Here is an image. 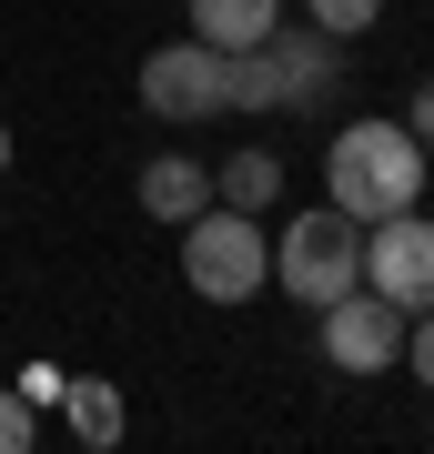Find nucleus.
<instances>
[{"label":"nucleus","mask_w":434,"mask_h":454,"mask_svg":"<svg viewBox=\"0 0 434 454\" xmlns=\"http://www.w3.org/2000/svg\"><path fill=\"white\" fill-rule=\"evenodd\" d=\"M323 202L354 212V223H384V212L424 202V142L404 121H343L334 152H323Z\"/></svg>","instance_id":"1"},{"label":"nucleus","mask_w":434,"mask_h":454,"mask_svg":"<svg viewBox=\"0 0 434 454\" xmlns=\"http://www.w3.org/2000/svg\"><path fill=\"white\" fill-rule=\"evenodd\" d=\"M343 61H334V31H263L233 51V112H313V101H334Z\"/></svg>","instance_id":"2"},{"label":"nucleus","mask_w":434,"mask_h":454,"mask_svg":"<svg viewBox=\"0 0 434 454\" xmlns=\"http://www.w3.org/2000/svg\"><path fill=\"white\" fill-rule=\"evenodd\" d=\"M182 283H193L202 303H253V293L273 283V243H263V223L233 212V202H202L193 223H182Z\"/></svg>","instance_id":"3"},{"label":"nucleus","mask_w":434,"mask_h":454,"mask_svg":"<svg viewBox=\"0 0 434 454\" xmlns=\"http://www.w3.org/2000/svg\"><path fill=\"white\" fill-rule=\"evenodd\" d=\"M273 283L293 293V303H334V293H354L364 283V223L354 212H304V223H283V243H273Z\"/></svg>","instance_id":"4"},{"label":"nucleus","mask_w":434,"mask_h":454,"mask_svg":"<svg viewBox=\"0 0 434 454\" xmlns=\"http://www.w3.org/2000/svg\"><path fill=\"white\" fill-rule=\"evenodd\" d=\"M142 112H162V121H212V112H233V51H212V41H162L152 61H142Z\"/></svg>","instance_id":"5"},{"label":"nucleus","mask_w":434,"mask_h":454,"mask_svg":"<svg viewBox=\"0 0 434 454\" xmlns=\"http://www.w3.org/2000/svg\"><path fill=\"white\" fill-rule=\"evenodd\" d=\"M364 293H384L404 324L434 303V223H424L414 202L384 212V223H364Z\"/></svg>","instance_id":"6"},{"label":"nucleus","mask_w":434,"mask_h":454,"mask_svg":"<svg viewBox=\"0 0 434 454\" xmlns=\"http://www.w3.org/2000/svg\"><path fill=\"white\" fill-rule=\"evenodd\" d=\"M394 354H404V313L384 303V293H334L323 303V364L334 373H394Z\"/></svg>","instance_id":"7"},{"label":"nucleus","mask_w":434,"mask_h":454,"mask_svg":"<svg viewBox=\"0 0 434 454\" xmlns=\"http://www.w3.org/2000/svg\"><path fill=\"white\" fill-rule=\"evenodd\" d=\"M202 202H212V172L202 162H182V152L142 162V212H152V223H193Z\"/></svg>","instance_id":"8"},{"label":"nucleus","mask_w":434,"mask_h":454,"mask_svg":"<svg viewBox=\"0 0 434 454\" xmlns=\"http://www.w3.org/2000/svg\"><path fill=\"white\" fill-rule=\"evenodd\" d=\"M61 404H71V434L91 444V454H112L131 434V414H122V384H101V373H81V384H61Z\"/></svg>","instance_id":"9"},{"label":"nucleus","mask_w":434,"mask_h":454,"mask_svg":"<svg viewBox=\"0 0 434 454\" xmlns=\"http://www.w3.org/2000/svg\"><path fill=\"white\" fill-rule=\"evenodd\" d=\"M273 20H283V0H193V41H212V51L263 41Z\"/></svg>","instance_id":"10"},{"label":"nucleus","mask_w":434,"mask_h":454,"mask_svg":"<svg viewBox=\"0 0 434 454\" xmlns=\"http://www.w3.org/2000/svg\"><path fill=\"white\" fill-rule=\"evenodd\" d=\"M273 192H283V162H273V152H233V162L223 172H212V202H233V212H273Z\"/></svg>","instance_id":"11"},{"label":"nucleus","mask_w":434,"mask_h":454,"mask_svg":"<svg viewBox=\"0 0 434 454\" xmlns=\"http://www.w3.org/2000/svg\"><path fill=\"white\" fill-rule=\"evenodd\" d=\"M394 364H404V373H414V384L434 394V303L414 313V324H404V354H394Z\"/></svg>","instance_id":"12"},{"label":"nucleus","mask_w":434,"mask_h":454,"mask_svg":"<svg viewBox=\"0 0 434 454\" xmlns=\"http://www.w3.org/2000/svg\"><path fill=\"white\" fill-rule=\"evenodd\" d=\"M374 11H384V0H313V31L354 41V31H374Z\"/></svg>","instance_id":"13"},{"label":"nucleus","mask_w":434,"mask_h":454,"mask_svg":"<svg viewBox=\"0 0 434 454\" xmlns=\"http://www.w3.org/2000/svg\"><path fill=\"white\" fill-rule=\"evenodd\" d=\"M31 434H41L31 404H20V394H0V454H31Z\"/></svg>","instance_id":"14"},{"label":"nucleus","mask_w":434,"mask_h":454,"mask_svg":"<svg viewBox=\"0 0 434 454\" xmlns=\"http://www.w3.org/2000/svg\"><path fill=\"white\" fill-rule=\"evenodd\" d=\"M404 131H414V142L434 152V82H414V112H404Z\"/></svg>","instance_id":"15"},{"label":"nucleus","mask_w":434,"mask_h":454,"mask_svg":"<svg viewBox=\"0 0 434 454\" xmlns=\"http://www.w3.org/2000/svg\"><path fill=\"white\" fill-rule=\"evenodd\" d=\"M0 172H11V131H0Z\"/></svg>","instance_id":"16"}]
</instances>
